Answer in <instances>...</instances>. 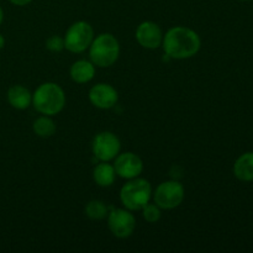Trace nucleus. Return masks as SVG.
Wrapping results in <instances>:
<instances>
[{
    "instance_id": "1",
    "label": "nucleus",
    "mask_w": 253,
    "mask_h": 253,
    "mask_svg": "<svg viewBox=\"0 0 253 253\" xmlns=\"http://www.w3.org/2000/svg\"><path fill=\"white\" fill-rule=\"evenodd\" d=\"M200 47H202L200 36L190 27L174 26L163 34L162 48L168 58H192L200 51Z\"/></svg>"
},
{
    "instance_id": "2",
    "label": "nucleus",
    "mask_w": 253,
    "mask_h": 253,
    "mask_svg": "<svg viewBox=\"0 0 253 253\" xmlns=\"http://www.w3.org/2000/svg\"><path fill=\"white\" fill-rule=\"evenodd\" d=\"M66 101L63 88L54 82L42 83L32 94V105L41 115H57L64 109Z\"/></svg>"
},
{
    "instance_id": "3",
    "label": "nucleus",
    "mask_w": 253,
    "mask_h": 253,
    "mask_svg": "<svg viewBox=\"0 0 253 253\" xmlns=\"http://www.w3.org/2000/svg\"><path fill=\"white\" fill-rule=\"evenodd\" d=\"M89 58L95 67L108 68L116 63L120 56V43L113 34L104 32L93 39L88 48Z\"/></svg>"
},
{
    "instance_id": "4",
    "label": "nucleus",
    "mask_w": 253,
    "mask_h": 253,
    "mask_svg": "<svg viewBox=\"0 0 253 253\" xmlns=\"http://www.w3.org/2000/svg\"><path fill=\"white\" fill-rule=\"evenodd\" d=\"M152 185L145 178L128 179L120 189V202L130 211H141L152 199Z\"/></svg>"
},
{
    "instance_id": "5",
    "label": "nucleus",
    "mask_w": 253,
    "mask_h": 253,
    "mask_svg": "<svg viewBox=\"0 0 253 253\" xmlns=\"http://www.w3.org/2000/svg\"><path fill=\"white\" fill-rule=\"evenodd\" d=\"M94 30L89 22L76 21L68 27L64 35V49L71 53H83L94 39Z\"/></svg>"
},
{
    "instance_id": "6",
    "label": "nucleus",
    "mask_w": 253,
    "mask_h": 253,
    "mask_svg": "<svg viewBox=\"0 0 253 253\" xmlns=\"http://www.w3.org/2000/svg\"><path fill=\"white\" fill-rule=\"evenodd\" d=\"M153 203L162 210H173L179 207L185 198V190L179 180L170 179L157 185L152 193Z\"/></svg>"
},
{
    "instance_id": "7",
    "label": "nucleus",
    "mask_w": 253,
    "mask_h": 253,
    "mask_svg": "<svg viewBox=\"0 0 253 253\" xmlns=\"http://www.w3.org/2000/svg\"><path fill=\"white\" fill-rule=\"evenodd\" d=\"M120 151V138L111 131H101L94 136L91 142V152L94 157L100 162H110L115 160Z\"/></svg>"
},
{
    "instance_id": "8",
    "label": "nucleus",
    "mask_w": 253,
    "mask_h": 253,
    "mask_svg": "<svg viewBox=\"0 0 253 253\" xmlns=\"http://www.w3.org/2000/svg\"><path fill=\"white\" fill-rule=\"evenodd\" d=\"M106 219L109 230L118 239H127L136 229L135 216L126 208H113Z\"/></svg>"
},
{
    "instance_id": "9",
    "label": "nucleus",
    "mask_w": 253,
    "mask_h": 253,
    "mask_svg": "<svg viewBox=\"0 0 253 253\" xmlns=\"http://www.w3.org/2000/svg\"><path fill=\"white\" fill-rule=\"evenodd\" d=\"M114 168L116 175L123 179H133L142 174L143 161L138 155L133 152L119 153L114 160Z\"/></svg>"
},
{
    "instance_id": "10",
    "label": "nucleus",
    "mask_w": 253,
    "mask_h": 253,
    "mask_svg": "<svg viewBox=\"0 0 253 253\" xmlns=\"http://www.w3.org/2000/svg\"><path fill=\"white\" fill-rule=\"evenodd\" d=\"M137 43L146 49H157L162 46L163 31L160 25L153 21H142L135 32Z\"/></svg>"
},
{
    "instance_id": "11",
    "label": "nucleus",
    "mask_w": 253,
    "mask_h": 253,
    "mask_svg": "<svg viewBox=\"0 0 253 253\" xmlns=\"http://www.w3.org/2000/svg\"><path fill=\"white\" fill-rule=\"evenodd\" d=\"M89 101L91 105L101 110L113 109L119 101V93L108 83H98L89 90Z\"/></svg>"
},
{
    "instance_id": "12",
    "label": "nucleus",
    "mask_w": 253,
    "mask_h": 253,
    "mask_svg": "<svg viewBox=\"0 0 253 253\" xmlns=\"http://www.w3.org/2000/svg\"><path fill=\"white\" fill-rule=\"evenodd\" d=\"M71 79L77 84H86L95 77V64L88 59H78L69 68Z\"/></svg>"
},
{
    "instance_id": "13",
    "label": "nucleus",
    "mask_w": 253,
    "mask_h": 253,
    "mask_svg": "<svg viewBox=\"0 0 253 253\" xmlns=\"http://www.w3.org/2000/svg\"><path fill=\"white\" fill-rule=\"evenodd\" d=\"M7 103L16 110H25L32 104V93L24 85L10 86L6 94Z\"/></svg>"
},
{
    "instance_id": "14",
    "label": "nucleus",
    "mask_w": 253,
    "mask_h": 253,
    "mask_svg": "<svg viewBox=\"0 0 253 253\" xmlns=\"http://www.w3.org/2000/svg\"><path fill=\"white\" fill-rule=\"evenodd\" d=\"M93 180L101 188L111 187L116 180V170L114 165H110L109 162L98 163L93 169Z\"/></svg>"
},
{
    "instance_id": "15",
    "label": "nucleus",
    "mask_w": 253,
    "mask_h": 253,
    "mask_svg": "<svg viewBox=\"0 0 253 253\" xmlns=\"http://www.w3.org/2000/svg\"><path fill=\"white\" fill-rule=\"evenodd\" d=\"M234 175L241 182H253V152H245L235 161Z\"/></svg>"
},
{
    "instance_id": "16",
    "label": "nucleus",
    "mask_w": 253,
    "mask_h": 253,
    "mask_svg": "<svg viewBox=\"0 0 253 253\" xmlns=\"http://www.w3.org/2000/svg\"><path fill=\"white\" fill-rule=\"evenodd\" d=\"M32 130H34L35 135L42 138H48L53 136L57 131L56 123L52 120L51 116L42 115L37 118L32 124Z\"/></svg>"
},
{
    "instance_id": "17",
    "label": "nucleus",
    "mask_w": 253,
    "mask_h": 253,
    "mask_svg": "<svg viewBox=\"0 0 253 253\" xmlns=\"http://www.w3.org/2000/svg\"><path fill=\"white\" fill-rule=\"evenodd\" d=\"M84 211H85V215L90 220L100 221V220H104L108 217L110 209H109V207L104 202L94 199L90 200V202L85 205V210H84Z\"/></svg>"
},
{
    "instance_id": "18",
    "label": "nucleus",
    "mask_w": 253,
    "mask_h": 253,
    "mask_svg": "<svg viewBox=\"0 0 253 253\" xmlns=\"http://www.w3.org/2000/svg\"><path fill=\"white\" fill-rule=\"evenodd\" d=\"M142 217L148 224H156L161 220L162 216V209L156 203H148L142 208Z\"/></svg>"
},
{
    "instance_id": "19",
    "label": "nucleus",
    "mask_w": 253,
    "mask_h": 253,
    "mask_svg": "<svg viewBox=\"0 0 253 253\" xmlns=\"http://www.w3.org/2000/svg\"><path fill=\"white\" fill-rule=\"evenodd\" d=\"M46 48L51 52H61L64 49V39L63 37L54 35L46 41Z\"/></svg>"
},
{
    "instance_id": "20",
    "label": "nucleus",
    "mask_w": 253,
    "mask_h": 253,
    "mask_svg": "<svg viewBox=\"0 0 253 253\" xmlns=\"http://www.w3.org/2000/svg\"><path fill=\"white\" fill-rule=\"evenodd\" d=\"M12 5H16V6H26L29 5L32 0H9Z\"/></svg>"
},
{
    "instance_id": "21",
    "label": "nucleus",
    "mask_w": 253,
    "mask_h": 253,
    "mask_svg": "<svg viewBox=\"0 0 253 253\" xmlns=\"http://www.w3.org/2000/svg\"><path fill=\"white\" fill-rule=\"evenodd\" d=\"M4 46H5V39H4V36L0 34V49L4 48Z\"/></svg>"
},
{
    "instance_id": "22",
    "label": "nucleus",
    "mask_w": 253,
    "mask_h": 253,
    "mask_svg": "<svg viewBox=\"0 0 253 253\" xmlns=\"http://www.w3.org/2000/svg\"><path fill=\"white\" fill-rule=\"evenodd\" d=\"M2 21H4V11H2L1 6H0V25L2 24Z\"/></svg>"
},
{
    "instance_id": "23",
    "label": "nucleus",
    "mask_w": 253,
    "mask_h": 253,
    "mask_svg": "<svg viewBox=\"0 0 253 253\" xmlns=\"http://www.w3.org/2000/svg\"><path fill=\"white\" fill-rule=\"evenodd\" d=\"M240 1H250V0H240Z\"/></svg>"
}]
</instances>
